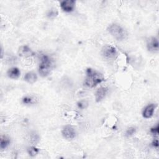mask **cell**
<instances>
[{
	"label": "cell",
	"mask_w": 159,
	"mask_h": 159,
	"mask_svg": "<svg viewBox=\"0 0 159 159\" xmlns=\"http://www.w3.org/2000/svg\"><path fill=\"white\" fill-rule=\"evenodd\" d=\"M104 81L102 74L91 68H88L86 70V76L84 84L88 88H94Z\"/></svg>",
	"instance_id": "obj_1"
},
{
	"label": "cell",
	"mask_w": 159,
	"mask_h": 159,
	"mask_svg": "<svg viewBox=\"0 0 159 159\" xmlns=\"http://www.w3.org/2000/svg\"><path fill=\"white\" fill-rule=\"evenodd\" d=\"M136 132V129L135 127H129L127 130H126V132H125V134L127 137H129V136H131L133 134H134Z\"/></svg>",
	"instance_id": "obj_20"
},
{
	"label": "cell",
	"mask_w": 159,
	"mask_h": 159,
	"mask_svg": "<svg viewBox=\"0 0 159 159\" xmlns=\"http://www.w3.org/2000/svg\"><path fill=\"white\" fill-rule=\"evenodd\" d=\"M36 101H37V99H35V98L34 97L29 96H25L22 99V102H23V104H24L25 105L34 104L36 102Z\"/></svg>",
	"instance_id": "obj_14"
},
{
	"label": "cell",
	"mask_w": 159,
	"mask_h": 159,
	"mask_svg": "<svg viewBox=\"0 0 159 159\" xmlns=\"http://www.w3.org/2000/svg\"><path fill=\"white\" fill-rule=\"evenodd\" d=\"M24 79L27 83L29 84H33L37 81V75L33 71H29L25 75Z\"/></svg>",
	"instance_id": "obj_12"
},
{
	"label": "cell",
	"mask_w": 159,
	"mask_h": 159,
	"mask_svg": "<svg viewBox=\"0 0 159 159\" xmlns=\"http://www.w3.org/2000/svg\"><path fill=\"white\" fill-rule=\"evenodd\" d=\"M61 134L63 137L68 140H71L75 138L76 132L75 129L71 125H65L61 130Z\"/></svg>",
	"instance_id": "obj_5"
},
{
	"label": "cell",
	"mask_w": 159,
	"mask_h": 159,
	"mask_svg": "<svg viewBox=\"0 0 159 159\" xmlns=\"http://www.w3.org/2000/svg\"><path fill=\"white\" fill-rule=\"evenodd\" d=\"M76 1L74 0L63 1L60 2V7L61 9L66 12H72L75 8Z\"/></svg>",
	"instance_id": "obj_7"
},
{
	"label": "cell",
	"mask_w": 159,
	"mask_h": 159,
	"mask_svg": "<svg viewBox=\"0 0 159 159\" xmlns=\"http://www.w3.org/2000/svg\"><path fill=\"white\" fill-rule=\"evenodd\" d=\"M58 15V11L56 8H51L47 12V16L50 19L55 18Z\"/></svg>",
	"instance_id": "obj_15"
},
{
	"label": "cell",
	"mask_w": 159,
	"mask_h": 159,
	"mask_svg": "<svg viewBox=\"0 0 159 159\" xmlns=\"http://www.w3.org/2000/svg\"><path fill=\"white\" fill-rule=\"evenodd\" d=\"M53 68V62L51 58L47 55H43L40 57L39 65V73L42 77L48 76Z\"/></svg>",
	"instance_id": "obj_2"
},
{
	"label": "cell",
	"mask_w": 159,
	"mask_h": 159,
	"mask_svg": "<svg viewBox=\"0 0 159 159\" xmlns=\"http://www.w3.org/2000/svg\"><path fill=\"white\" fill-rule=\"evenodd\" d=\"M28 153L31 157H35L39 152V149L35 146H32L27 149Z\"/></svg>",
	"instance_id": "obj_16"
},
{
	"label": "cell",
	"mask_w": 159,
	"mask_h": 159,
	"mask_svg": "<svg viewBox=\"0 0 159 159\" xmlns=\"http://www.w3.org/2000/svg\"><path fill=\"white\" fill-rule=\"evenodd\" d=\"M30 140L31 142L33 144H35L37 143L39 140V137L37 134H33L32 135H30Z\"/></svg>",
	"instance_id": "obj_17"
},
{
	"label": "cell",
	"mask_w": 159,
	"mask_h": 159,
	"mask_svg": "<svg viewBox=\"0 0 159 159\" xmlns=\"http://www.w3.org/2000/svg\"><path fill=\"white\" fill-rule=\"evenodd\" d=\"M152 144V146L154 147L155 148H158V139H154L153 140Z\"/></svg>",
	"instance_id": "obj_21"
},
{
	"label": "cell",
	"mask_w": 159,
	"mask_h": 159,
	"mask_svg": "<svg viewBox=\"0 0 159 159\" xmlns=\"http://www.w3.org/2000/svg\"><path fill=\"white\" fill-rule=\"evenodd\" d=\"M101 55L106 60H114L118 56L117 49L111 45H106L101 49Z\"/></svg>",
	"instance_id": "obj_4"
},
{
	"label": "cell",
	"mask_w": 159,
	"mask_h": 159,
	"mask_svg": "<svg viewBox=\"0 0 159 159\" xmlns=\"http://www.w3.org/2000/svg\"><path fill=\"white\" fill-rule=\"evenodd\" d=\"M11 143V140L9 138L6 137V135H1V143L0 148L1 150L5 149Z\"/></svg>",
	"instance_id": "obj_13"
},
{
	"label": "cell",
	"mask_w": 159,
	"mask_h": 159,
	"mask_svg": "<svg viewBox=\"0 0 159 159\" xmlns=\"http://www.w3.org/2000/svg\"><path fill=\"white\" fill-rule=\"evenodd\" d=\"M2 56H3V49H2V47H1V58H2Z\"/></svg>",
	"instance_id": "obj_22"
},
{
	"label": "cell",
	"mask_w": 159,
	"mask_h": 159,
	"mask_svg": "<svg viewBox=\"0 0 159 159\" xmlns=\"http://www.w3.org/2000/svg\"><path fill=\"white\" fill-rule=\"evenodd\" d=\"M77 106L80 109H85L88 106V102L86 100H82L78 102Z\"/></svg>",
	"instance_id": "obj_18"
},
{
	"label": "cell",
	"mask_w": 159,
	"mask_h": 159,
	"mask_svg": "<svg viewBox=\"0 0 159 159\" xmlns=\"http://www.w3.org/2000/svg\"><path fill=\"white\" fill-rule=\"evenodd\" d=\"M17 53L19 57L24 58L30 57L34 55V52H33V50L27 45L20 46L19 48Z\"/></svg>",
	"instance_id": "obj_8"
},
{
	"label": "cell",
	"mask_w": 159,
	"mask_h": 159,
	"mask_svg": "<svg viewBox=\"0 0 159 159\" xmlns=\"http://www.w3.org/2000/svg\"><path fill=\"white\" fill-rule=\"evenodd\" d=\"M107 30L109 34L118 41L124 40L127 35L125 30L120 25L116 23L110 24L107 27Z\"/></svg>",
	"instance_id": "obj_3"
},
{
	"label": "cell",
	"mask_w": 159,
	"mask_h": 159,
	"mask_svg": "<svg viewBox=\"0 0 159 159\" xmlns=\"http://www.w3.org/2000/svg\"><path fill=\"white\" fill-rule=\"evenodd\" d=\"M7 75L11 79H17L20 75V71L17 67H12L7 71Z\"/></svg>",
	"instance_id": "obj_11"
},
{
	"label": "cell",
	"mask_w": 159,
	"mask_h": 159,
	"mask_svg": "<svg viewBox=\"0 0 159 159\" xmlns=\"http://www.w3.org/2000/svg\"><path fill=\"white\" fill-rule=\"evenodd\" d=\"M147 48L150 52H158L159 48V43L158 39L155 37H149L147 40Z\"/></svg>",
	"instance_id": "obj_6"
},
{
	"label": "cell",
	"mask_w": 159,
	"mask_h": 159,
	"mask_svg": "<svg viewBox=\"0 0 159 159\" xmlns=\"http://www.w3.org/2000/svg\"><path fill=\"white\" fill-rule=\"evenodd\" d=\"M159 132V125L157 124L155 126H153L150 129V133L154 135H158Z\"/></svg>",
	"instance_id": "obj_19"
},
{
	"label": "cell",
	"mask_w": 159,
	"mask_h": 159,
	"mask_svg": "<svg viewBox=\"0 0 159 159\" xmlns=\"http://www.w3.org/2000/svg\"><path fill=\"white\" fill-rule=\"evenodd\" d=\"M156 107H157V105L153 103H151L146 106L143 110L142 116L145 119H148L152 117L153 115Z\"/></svg>",
	"instance_id": "obj_9"
},
{
	"label": "cell",
	"mask_w": 159,
	"mask_h": 159,
	"mask_svg": "<svg viewBox=\"0 0 159 159\" xmlns=\"http://www.w3.org/2000/svg\"><path fill=\"white\" fill-rule=\"evenodd\" d=\"M108 88L106 87H101L97 89L95 93V99L96 102L101 101L107 94Z\"/></svg>",
	"instance_id": "obj_10"
}]
</instances>
